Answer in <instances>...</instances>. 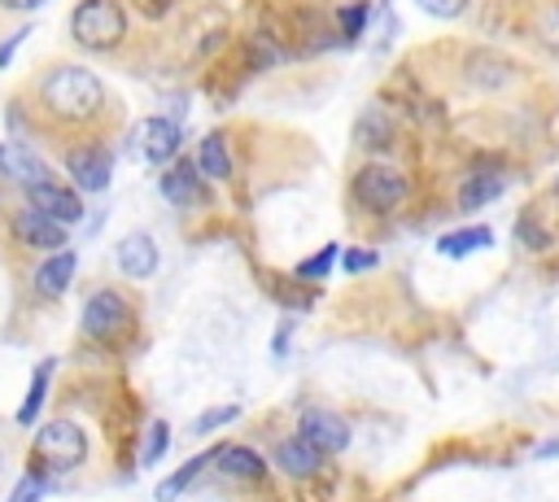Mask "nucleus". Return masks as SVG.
Returning a JSON list of instances; mask_svg holds the SVG:
<instances>
[{"label": "nucleus", "instance_id": "39448f33", "mask_svg": "<svg viewBox=\"0 0 559 502\" xmlns=\"http://www.w3.org/2000/svg\"><path fill=\"white\" fill-rule=\"evenodd\" d=\"M131 323V301L114 288H96L87 301H83V332L92 340H118Z\"/></svg>", "mask_w": 559, "mask_h": 502}, {"label": "nucleus", "instance_id": "9b49d317", "mask_svg": "<svg viewBox=\"0 0 559 502\" xmlns=\"http://www.w3.org/2000/svg\"><path fill=\"white\" fill-rule=\"evenodd\" d=\"M157 188H162V196H166L170 205H179V210L205 205V175L197 170V162H179V157H175V166L162 170Z\"/></svg>", "mask_w": 559, "mask_h": 502}, {"label": "nucleus", "instance_id": "4be33fe9", "mask_svg": "<svg viewBox=\"0 0 559 502\" xmlns=\"http://www.w3.org/2000/svg\"><path fill=\"white\" fill-rule=\"evenodd\" d=\"M341 262V249L336 244H323L319 253H310V258H301L297 266H293V275L301 279V284H319V279H328L332 275V266Z\"/></svg>", "mask_w": 559, "mask_h": 502}, {"label": "nucleus", "instance_id": "2eb2a0df", "mask_svg": "<svg viewBox=\"0 0 559 502\" xmlns=\"http://www.w3.org/2000/svg\"><path fill=\"white\" fill-rule=\"evenodd\" d=\"M271 463H275L284 476H293V480H306V476H314V471L323 467V450H319V445H310V441L297 432V437H284V441H275V450H271Z\"/></svg>", "mask_w": 559, "mask_h": 502}, {"label": "nucleus", "instance_id": "c85d7f7f", "mask_svg": "<svg viewBox=\"0 0 559 502\" xmlns=\"http://www.w3.org/2000/svg\"><path fill=\"white\" fill-rule=\"evenodd\" d=\"M472 0H415V9H424L428 17H441V22H454L467 13Z\"/></svg>", "mask_w": 559, "mask_h": 502}, {"label": "nucleus", "instance_id": "a878e982", "mask_svg": "<svg viewBox=\"0 0 559 502\" xmlns=\"http://www.w3.org/2000/svg\"><path fill=\"white\" fill-rule=\"evenodd\" d=\"M376 262H380V253L376 249H362V244H349V249H341V271L345 275H367V271H376Z\"/></svg>", "mask_w": 559, "mask_h": 502}, {"label": "nucleus", "instance_id": "423d86ee", "mask_svg": "<svg viewBox=\"0 0 559 502\" xmlns=\"http://www.w3.org/2000/svg\"><path fill=\"white\" fill-rule=\"evenodd\" d=\"M179 144H183V127L179 118H166V113H153L135 127V148L148 166H166L179 157Z\"/></svg>", "mask_w": 559, "mask_h": 502}, {"label": "nucleus", "instance_id": "bb28decb", "mask_svg": "<svg viewBox=\"0 0 559 502\" xmlns=\"http://www.w3.org/2000/svg\"><path fill=\"white\" fill-rule=\"evenodd\" d=\"M236 419H240V406H236V402H227V406H214V410L197 415V419H192V432H197V437H205V432H214V428H223V423H236Z\"/></svg>", "mask_w": 559, "mask_h": 502}, {"label": "nucleus", "instance_id": "9d476101", "mask_svg": "<svg viewBox=\"0 0 559 502\" xmlns=\"http://www.w3.org/2000/svg\"><path fill=\"white\" fill-rule=\"evenodd\" d=\"M0 179L17 183V188H35L44 179H52V166L22 140H4L0 144Z\"/></svg>", "mask_w": 559, "mask_h": 502}, {"label": "nucleus", "instance_id": "f3484780", "mask_svg": "<svg viewBox=\"0 0 559 502\" xmlns=\"http://www.w3.org/2000/svg\"><path fill=\"white\" fill-rule=\"evenodd\" d=\"M74 271H79V258H74L70 249L48 253V258L35 266V292H39V297H61V292L70 288Z\"/></svg>", "mask_w": 559, "mask_h": 502}, {"label": "nucleus", "instance_id": "7c9ffc66", "mask_svg": "<svg viewBox=\"0 0 559 502\" xmlns=\"http://www.w3.org/2000/svg\"><path fill=\"white\" fill-rule=\"evenodd\" d=\"M26 35H31V26H17V31H13V35H9L4 44H0V70H4L9 61H13V52H17L22 44H26Z\"/></svg>", "mask_w": 559, "mask_h": 502}, {"label": "nucleus", "instance_id": "0eeeda50", "mask_svg": "<svg viewBox=\"0 0 559 502\" xmlns=\"http://www.w3.org/2000/svg\"><path fill=\"white\" fill-rule=\"evenodd\" d=\"M66 170H70L79 192H105L109 179H114V153L105 144H96V140L92 144H74L66 153Z\"/></svg>", "mask_w": 559, "mask_h": 502}, {"label": "nucleus", "instance_id": "1a4fd4ad", "mask_svg": "<svg viewBox=\"0 0 559 502\" xmlns=\"http://www.w3.org/2000/svg\"><path fill=\"white\" fill-rule=\"evenodd\" d=\"M13 236H17L22 244H31V249H44V253L66 249V240H70L66 223H57L52 214H44V210H35V205H26V210L13 214Z\"/></svg>", "mask_w": 559, "mask_h": 502}, {"label": "nucleus", "instance_id": "e433bc0d", "mask_svg": "<svg viewBox=\"0 0 559 502\" xmlns=\"http://www.w3.org/2000/svg\"><path fill=\"white\" fill-rule=\"evenodd\" d=\"M0 467H4V458H0Z\"/></svg>", "mask_w": 559, "mask_h": 502}, {"label": "nucleus", "instance_id": "f8f14e48", "mask_svg": "<svg viewBox=\"0 0 559 502\" xmlns=\"http://www.w3.org/2000/svg\"><path fill=\"white\" fill-rule=\"evenodd\" d=\"M26 201H31L35 210L52 214V218L66 223V227L83 218V196H79V188H66V183H57V179H44V183L26 188Z\"/></svg>", "mask_w": 559, "mask_h": 502}, {"label": "nucleus", "instance_id": "f03ea898", "mask_svg": "<svg viewBox=\"0 0 559 502\" xmlns=\"http://www.w3.org/2000/svg\"><path fill=\"white\" fill-rule=\"evenodd\" d=\"M349 192H354L358 210L384 218V214H397V210L406 205V196H411V179H406L393 162H367V166L354 170Z\"/></svg>", "mask_w": 559, "mask_h": 502}, {"label": "nucleus", "instance_id": "2f4dec72", "mask_svg": "<svg viewBox=\"0 0 559 502\" xmlns=\"http://www.w3.org/2000/svg\"><path fill=\"white\" fill-rule=\"evenodd\" d=\"M48 0H0V9H9V13H35V9H44Z\"/></svg>", "mask_w": 559, "mask_h": 502}, {"label": "nucleus", "instance_id": "412c9836", "mask_svg": "<svg viewBox=\"0 0 559 502\" xmlns=\"http://www.w3.org/2000/svg\"><path fill=\"white\" fill-rule=\"evenodd\" d=\"M48 380H52V358H44V362L35 367V375H31V389H26L22 406H17V423H22V428L39 419V410H44V393H48Z\"/></svg>", "mask_w": 559, "mask_h": 502}, {"label": "nucleus", "instance_id": "a211bd4d", "mask_svg": "<svg viewBox=\"0 0 559 502\" xmlns=\"http://www.w3.org/2000/svg\"><path fill=\"white\" fill-rule=\"evenodd\" d=\"M480 249H493V227H485V223H467V227H454V231L437 236L441 258H467V253H480Z\"/></svg>", "mask_w": 559, "mask_h": 502}, {"label": "nucleus", "instance_id": "20e7f679", "mask_svg": "<svg viewBox=\"0 0 559 502\" xmlns=\"http://www.w3.org/2000/svg\"><path fill=\"white\" fill-rule=\"evenodd\" d=\"M35 454L52 467V471H70L87 458V437L79 423L70 419H48L39 432H35Z\"/></svg>", "mask_w": 559, "mask_h": 502}, {"label": "nucleus", "instance_id": "ddd939ff", "mask_svg": "<svg viewBox=\"0 0 559 502\" xmlns=\"http://www.w3.org/2000/svg\"><path fill=\"white\" fill-rule=\"evenodd\" d=\"M114 262H118V271H122L127 279H148V275H157L162 253H157V240H153L148 231H131V236L118 240Z\"/></svg>", "mask_w": 559, "mask_h": 502}, {"label": "nucleus", "instance_id": "6ab92c4d", "mask_svg": "<svg viewBox=\"0 0 559 502\" xmlns=\"http://www.w3.org/2000/svg\"><path fill=\"white\" fill-rule=\"evenodd\" d=\"M197 170L205 175V179H214V183H223L227 175H231V153H227V135L223 131H210V135H201V144H197Z\"/></svg>", "mask_w": 559, "mask_h": 502}, {"label": "nucleus", "instance_id": "c9c22d12", "mask_svg": "<svg viewBox=\"0 0 559 502\" xmlns=\"http://www.w3.org/2000/svg\"><path fill=\"white\" fill-rule=\"evenodd\" d=\"M22 502H39V498H22Z\"/></svg>", "mask_w": 559, "mask_h": 502}, {"label": "nucleus", "instance_id": "6e6552de", "mask_svg": "<svg viewBox=\"0 0 559 502\" xmlns=\"http://www.w3.org/2000/svg\"><path fill=\"white\" fill-rule=\"evenodd\" d=\"M297 432L310 441V445H319L323 454H341V450H349V419H341L336 410H328V406H306L301 415H297Z\"/></svg>", "mask_w": 559, "mask_h": 502}, {"label": "nucleus", "instance_id": "cd10ccee", "mask_svg": "<svg viewBox=\"0 0 559 502\" xmlns=\"http://www.w3.org/2000/svg\"><path fill=\"white\" fill-rule=\"evenodd\" d=\"M537 35H542V44L559 57V0L542 9V17H537Z\"/></svg>", "mask_w": 559, "mask_h": 502}, {"label": "nucleus", "instance_id": "dca6fc26", "mask_svg": "<svg viewBox=\"0 0 559 502\" xmlns=\"http://www.w3.org/2000/svg\"><path fill=\"white\" fill-rule=\"evenodd\" d=\"M507 192V175L498 170V166H476L463 183H459V210L463 214H476V210H485L489 201H498Z\"/></svg>", "mask_w": 559, "mask_h": 502}, {"label": "nucleus", "instance_id": "7ed1b4c3", "mask_svg": "<svg viewBox=\"0 0 559 502\" xmlns=\"http://www.w3.org/2000/svg\"><path fill=\"white\" fill-rule=\"evenodd\" d=\"M127 35V13L118 0H79L70 9V39L87 52H109Z\"/></svg>", "mask_w": 559, "mask_h": 502}, {"label": "nucleus", "instance_id": "5701e85b", "mask_svg": "<svg viewBox=\"0 0 559 502\" xmlns=\"http://www.w3.org/2000/svg\"><path fill=\"white\" fill-rule=\"evenodd\" d=\"M367 22H371V4L367 0H354L349 9L336 13V39L341 44H358L362 31H367Z\"/></svg>", "mask_w": 559, "mask_h": 502}, {"label": "nucleus", "instance_id": "c756f323", "mask_svg": "<svg viewBox=\"0 0 559 502\" xmlns=\"http://www.w3.org/2000/svg\"><path fill=\"white\" fill-rule=\"evenodd\" d=\"M515 236H520V244H528V249H546V244H550V236L537 227L533 214H520V218H515Z\"/></svg>", "mask_w": 559, "mask_h": 502}, {"label": "nucleus", "instance_id": "473e14b6", "mask_svg": "<svg viewBox=\"0 0 559 502\" xmlns=\"http://www.w3.org/2000/svg\"><path fill=\"white\" fill-rule=\"evenodd\" d=\"M288 354V323L275 327V340H271V358H284Z\"/></svg>", "mask_w": 559, "mask_h": 502}, {"label": "nucleus", "instance_id": "72a5a7b5", "mask_svg": "<svg viewBox=\"0 0 559 502\" xmlns=\"http://www.w3.org/2000/svg\"><path fill=\"white\" fill-rule=\"evenodd\" d=\"M170 4H175V0H144V9H148V13H153V17H157V13H166V9H170Z\"/></svg>", "mask_w": 559, "mask_h": 502}, {"label": "nucleus", "instance_id": "4468645a", "mask_svg": "<svg viewBox=\"0 0 559 502\" xmlns=\"http://www.w3.org/2000/svg\"><path fill=\"white\" fill-rule=\"evenodd\" d=\"M210 467H214L218 476H227V480H249V485H262V480H266V458H262L258 450H249V445H236V441L214 445Z\"/></svg>", "mask_w": 559, "mask_h": 502}, {"label": "nucleus", "instance_id": "f704fd0d", "mask_svg": "<svg viewBox=\"0 0 559 502\" xmlns=\"http://www.w3.org/2000/svg\"><path fill=\"white\" fill-rule=\"evenodd\" d=\"M550 192H555V201H559V179H555V188H550Z\"/></svg>", "mask_w": 559, "mask_h": 502}, {"label": "nucleus", "instance_id": "b1692460", "mask_svg": "<svg viewBox=\"0 0 559 502\" xmlns=\"http://www.w3.org/2000/svg\"><path fill=\"white\" fill-rule=\"evenodd\" d=\"M170 450V423L166 419H153L148 432H144V450H140V467H153L162 454Z\"/></svg>", "mask_w": 559, "mask_h": 502}, {"label": "nucleus", "instance_id": "393cba45", "mask_svg": "<svg viewBox=\"0 0 559 502\" xmlns=\"http://www.w3.org/2000/svg\"><path fill=\"white\" fill-rule=\"evenodd\" d=\"M362 148H384L389 140H393V127H389V118L380 122V113H362L358 118V135H354Z\"/></svg>", "mask_w": 559, "mask_h": 502}, {"label": "nucleus", "instance_id": "aec40b11", "mask_svg": "<svg viewBox=\"0 0 559 502\" xmlns=\"http://www.w3.org/2000/svg\"><path fill=\"white\" fill-rule=\"evenodd\" d=\"M210 458H214V450H201V454H192L179 471H170V476L157 485V502H175V498H179V493H183V489H188V485L210 467Z\"/></svg>", "mask_w": 559, "mask_h": 502}, {"label": "nucleus", "instance_id": "f257e3e1", "mask_svg": "<svg viewBox=\"0 0 559 502\" xmlns=\"http://www.w3.org/2000/svg\"><path fill=\"white\" fill-rule=\"evenodd\" d=\"M35 100L57 122H92L105 109V83L87 65H52L35 83Z\"/></svg>", "mask_w": 559, "mask_h": 502}]
</instances>
